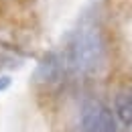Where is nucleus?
I'll return each mask as SVG.
<instances>
[{
	"label": "nucleus",
	"mask_w": 132,
	"mask_h": 132,
	"mask_svg": "<svg viewBox=\"0 0 132 132\" xmlns=\"http://www.w3.org/2000/svg\"><path fill=\"white\" fill-rule=\"evenodd\" d=\"M81 132H118V118L102 100L87 98L79 108Z\"/></svg>",
	"instance_id": "obj_2"
},
{
	"label": "nucleus",
	"mask_w": 132,
	"mask_h": 132,
	"mask_svg": "<svg viewBox=\"0 0 132 132\" xmlns=\"http://www.w3.org/2000/svg\"><path fill=\"white\" fill-rule=\"evenodd\" d=\"M114 114L120 124L132 126V89L120 92L114 100Z\"/></svg>",
	"instance_id": "obj_4"
},
{
	"label": "nucleus",
	"mask_w": 132,
	"mask_h": 132,
	"mask_svg": "<svg viewBox=\"0 0 132 132\" xmlns=\"http://www.w3.org/2000/svg\"><path fill=\"white\" fill-rule=\"evenodd\" d=\"M8 85H10V77L8 75H0V92H4Z\"/></svg>",
	"instance_id": "obj_5"
},
{
	"label": "nucleus",
	"mask_w": 132,
	"mask_h": 132,
	"mask_svg": "<svg viewBox=\"0 0 132 132\" xmlns=\"http://www.w3.org/2000/svg\"><path fill=\"white\" fill-rule=\"evenodd\" d=\"M63 75V61L57 53H49L35 69V81L41 85H53Z\"/></svg>",
	"instance_id": "obj_3"
},
{
	"label": "nucleus",
	"mask_w": 132,
	"mask_h": 132,
	"mask_svg": "<svg viewBox=\"0 0 132 132\" xmlns=\"http://www.w3.org/2000/svg\"><path fill=\"white\" fill-rule=\"evenodd\" d=\"M69 61L73 69L81 75H96L106 61L104 35L96 24H83L71 41Z\"/></svg>",
	"instance_id": "obj_1"
}]
</instances>
